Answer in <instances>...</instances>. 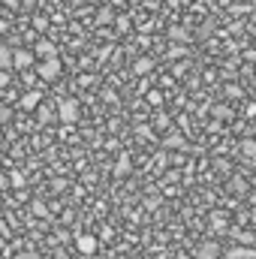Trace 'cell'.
Listing matches in <instances>:
<instances>
[{
	"instance_id": "cell-12",
	"label": "cell",
	"mask_w": 256,
	"mask_h": 259,
	"mask_svg": "<svg viewBox=\"0 0 256 259\" xmlns=\"http://www.w3.org/2000/svg\"><path fill=\"white\" fill-rule=\"evenodd\" d=\"M232 259H256V250H229Z\"/></svg>"
},
{
	"instance_id": "cell-20",
	"label": "cell",
	"mask_w": 256,
	"mask_h": 259,
	"mask_svg": "<svg viewBox=\"0 0 256 259\" xmlns=\"http://www.w3.org/2000/svg\"><path fill=\"white\" fill-rule=\"evenodd\" d=\"M49 118H52V112H49V109H46V106H39V121H42V124H46V121H49Z\"/></svg>"
},
{
	"instance_id": "cell-24",
	"label": "cell",
	"mask_w": 256,
	"mask_h": 259,
	"mask_svg": "<svg viewBox=\"0 0 256 259\" xmlns=\"http://www.w3.org/2000/svg\"><path fill=\"white\" fill-rule=\"evenodd\" d=\"M0 3H6L9 9H15V6H18V0H0Z\"/></svg>"
},
{
	"instance_id": "cell-2",
	"label": "cell",
	"mask_w": 256,
	"mask_h": 259,
	"mask_svg": "<svg viewBox=\"0 0 256 259\" xmlns=\"http://www.w3.org/2000/svg\"><path fill=\"white\" fill-rule=\"evenodd\" d=\"M97 247H100V238H97V235H88V232H84V235H78V238H75V250H78V253H84V256L97 253Z\"/></svg>"
},
{
	"instance_id": "cell-27",
	"label": "cell",
	"mask_w": 256,
	"mask_h": 259,
	"mask_svg": "<svg viewBox=\"0 0 256 259\" xmlns=\"http://www.w3.org/2000/svg\"><path fill=\"white\" fill-rule=\"evenodd\" d=\"M130 259H145V256H130Z\"/></svg>"
},
{
	"instance_id": "cell-11",
	"label": "cell",
	"mask_w": 256,
	"mask_h": 259,
	"mask_svg": "<svg viewBox=\"0 0 256 259\" xmlns=\"http://www.w3.org/2000/svg\"><path fill=\"white\" fill-rule=\"evenodd\" d=\"M241 154H244V157H256V142L253 139H244V142H241Z\"/></svg>"
},
{
	"instance_id": "cell-8",
	"label": "cell",
	"mask_w": 256,
	"mask_h": 259,
	"mask_svg": "<svg viewBox=\"0 0 256 259\" xmlns=\"http://www.w3.org/2000/svg\"><path fill=\"white\" fill-rule=\"evenodd\" d=\"M0 69H12V49L0 46Z\"/></svg>"
},
{
	"instance_id": "cell-3",
	"label": "cell",
	"mask_w": 256,
	"mask_h": 259,
	"mask_svg": "<svg viewBox=\"0 0 256 259\" xmlns=\"http://www.w3.org/2000/svg\"><path fill=\"white\" fill-rule=\"evenodd\" d=\"M58 115H61L64 124H75L78 121V100H64L61 109H58Z\"/></svg>"
},
{
	"instance_id": "cell-13",
	"label": "cell",
	"mask_w": 256,
	"mask_h": 259,
	"mask_svg": "<svg viewBox=\"0 0 256 259\" xmlns=\"http://www.w3.org/2000/svg\"><path fill=\"white\" fill-rule=\"evenodd\" d=\"M9 118H12V109H9V106H0V127L9 124Z\"/></svg>"
},
{
	"instance_id": "cell-22",
	"label": "cell",
	"mask_w": 256,
	"mask_h": 259,
	"mask_svg": "<svg viewBox=\"0 0 256 259\" xmlns=\"http://www.w3.org/2000/svg\"><path fill=\"white\" fill-rule=\"evenodd\" d=\"M9 84V69H0V88Z\"/></svg>"
},
{
	"instance_id": "cell-18",
	"label": "cell",
	"mask_w": 256,
	"mask_h": 259,
	"mask_svg": "<svg viewBox=\"0 0 256 259\" xmlns=\"http://www.w3.org/2000/svg\"><path fill=\"white\" fill-rule=\"evenodd\" d=\"M154 124H157L160 130H166V127H169V118H166V115H157V121H154Z\"/></svg>"
},
{
	"instance_id": "cell-1",
	"label": "cell",
	"mask_w": 256,
	"mask_h": 259,
	"mask_svg": "<svg viewBox=\"0 0 256 259\" xmlns=\"http://www.w3.org/2000/svg\"><path fill=\"white\" fill-rule=\"evenodd\" d=\"M36 72H39V78H42V81H58V78H61V72H64V64H61L58 58H42L39 66H36Z\"/></svg>"
},
{
	"instance_id": "cell-9",
	"label": "cell",
	"mask_w": 256,
	"mask_h": 259,
	"mask_svg": "<svg viewBox=\"0 0 256 259\" xmlns=\"http://www.w3.org/2000/svg\"><path fill=\"white\" fill-rule=\"evenodd\" d=\"M151 66H154V61H151V58H139V61H136V75L151 72Z\"/></svg>"
},
{
	"instance_id": "cell-15",
	"label": "cell",
	"mask_w": 256,
	"mask_h": 259,
	"mask_svg": "<svg viewBox=\"0 0 256 259\" xmlns=\"http://www.w3.org/2000/svg\"><path fill=\"white\" fill-rule=\"evenodd\" d=\"M148 103H151V106H160V103H163V94L151 91V94H148Z\"/></svg>"
},
{
	"instance_id": "cell-5",
	"label": "cell",
	"mask_w": 256,
	"mask_h": 259,
	"mask_svg": "<svg viewBox=\"0 0 256 259\" xmlns=\"http://www.w3.org/2000/svg\"><path fill=\"white\" fill-rule=\"evenodd\" d=\"M196 259H220V244L217 241H202L196 247Z\"/></svg>"
},
{
	"instance_id": "cell-25",
	"label": "cell",
	"mask_w": 256,
	"mask_h": 259,
	"mask_svg": "<svg viewBox=\"0 0 256 259\" xmlns=\"http://www.w3.org/2000/svg\"><path fill=\"white\" fill-rule=\"evenodd\" d=\"M3 148H6V139H3V133H0V154H3Z\"/></svg>"
},
{
	"instance_id": "cell-26",
	"label": "cell",
	"mask_w": 256,
	"mask_h": 259,
	"mask_svg": "<svg viewBox=\"0 0 256 259\" xmlns=\"http://www.w3.org/2000/svg\"><path fill=\"white\" fill-rule=\"evenodd\" d=\"M21 3H24V6H33V0H21Z\"/></svg>"
},
{
	"instance_id": "cell-23",
	"label": "cell",
	"mask_w": 256,
	"mask_h": 259,
	"mask_svg": "<svg viewBox=\"0 0 256 259\" xmlns=\"http://www.w3.org/2000/svg\"><path fill=\"white\" fill-rule=\"evenodd\" d=\"M15 259H39V256H36V253H18Z\"/></svg>"
},
{
	"instance_id": "cell-21",
	"label": "cell",
	"mask_w": 256,
	"mask_h": 259,
	"mask_svg": "<svg viewBox=\"0 0 256 259\" xmlns=\"http://www.w3.org/2000/svg\"><path fill=\"white\" fill-rule=\"evenodd\" d=\"M33 24H36V30H46V24H49V21H46V18H39V15H36V18H33Z\"/></svg>"
},
{
	"instance_id": "cell-10",
	"label": "cell",
	"mask_w": 256,
	"mask_h": 259,
	"mask_svg": "<svg viewBox=\"0 0 256 259\" xmlns=\"http://www.w3.org/2000/svg\"><path fill=\"white\" fill-rule=\"evenodd\" d=\"M166 148H184V136H178V133H172V136H166V142H163Z\"/></svg>"
},
{
	"instance_id": "cell-6",
	"label": "cell",
	"mask_w": 256,
	"mask_h": 259,
	"mask_svg": "<svg viewBox=\"0 0 256 259\" xmlns=\"http://www.w3.org/2000/svg\"><path fill=\"white\" fill-rule=\"evenodd\" d=\"M33 55H39V58H58V49H55V42H52V39H39Z\"/></svg>"
},
{
	"instance_id": "cell-4",
	"label": "cell",
	"mask_w": 256,
	"mask_h": 259,
	"mask_svg": "<svg viewBox=\"0 0 256 259\" xmlns=\"http://www.w3.org/2000/svg\"><path fill=\"white\" fill-rule=\"evenodd\" d=\"M30 64H33L30 49H12V69H27Z\"/></svg>"
},
{
	"instance_id": "cell-7",
	"label": "cell",
	"mask_w": 256,
	"mask_h": 259,
	"mask_svg": "<svg viewBox=\"0 0 256 259\" xmlns=\"http://www.w3.org/2000/svg\"><path fill=\"white\" fill-rule=\"evenodd\" d=\"M39 103H42V94L39 91H27L21 97V109H39Z\"/></svg>"
},
{
	"instance_id": "cell-14",
	"label": "cell",
	"mask_w": 256,
	"mask_h": 259,
	"mask_svg": "<svg viewBox=\"0 0 256 259\" xmlns=\"http://www.w3.org/2000/svg\"><path fill=\"white\" fill-rule=\"evenodd\" d=\"M115 172H118V175H127V172H130V160H127V157H121V160H118V169H115Z\"/></svg>"
},
{
	"instance_id": "cell-16",
	"label": "cell",
	"mask_w": 256,
	"mask_h": 259,
	"mask_svg": "<svg viewBox=\"0 0 256 259\" xmlns=\"http://www.w3.org/2000/svg\"><path fill=\"white\" fill-rule=\"evenodd\" d=\"M9 184L21 187V184H24V175H21V172H12V175H9Z\"/></svg>"
},
{
	"instance_id": "cell-19",
	"label": "cell",
	"mask_w": 256,
	"mask_h": 259,
	"mask_svg": "<svg viewBox=\"0 0 256 259\" xmlns=\"http://www.w3.org/2000/svg\"><path fill=\"white\" fill-rule=\"evenodd\" d=\"M214 115H217V118H229V109H226V106H217Z\"/></svg>"
},
{
	"instance_id": "cell-17",
	"label": "cell",
	"mask_w": 256,
	"mask_h": 259,
	"mask_svg": "<svg viewBox=\"0 0 256 259\" xmlns=\"http://www.w3.org/2000/svg\"><path fill=\"white\" fill-rule=\"evenodd\" d=\"M6 187H9V175H6V172H3V169H0V193H3V190H6Z\"/></svg>"
}]
</instances>
